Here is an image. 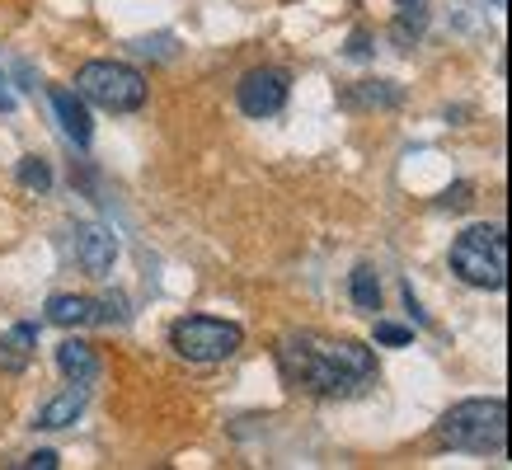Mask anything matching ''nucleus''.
<instances>
[{
	"mask_svg": "<svg viewBox=\"0 0 512 470\" xmlns=\"http://www.w3.org/2000/svg\"><path fill=\"white\" fill-rule=\"evenodd\" d=\"M470 193H475V188H470V184H456V188H447V193H442V207H447V212H461V207H470V203H475Z\"/></svg>",
	"mask_w": 512,
	"mask_h": 470,
	"instance_id": "a211bd4d",
	"label": "nucleus"
},
{
	"mask_svg": "<svg viewBox=\"0 0 512 470\" xmlns=\"http://www.w3.org/2000/svg\"><path fill=\"white\" fill-rule=\"evenodd\" d=\"M348 104H381V109H395V104H400V90L386 85V80H362V90L348 94Z\"/></svg>",
	"mask_w": 512,
	"mask_h": 470,
	"instance_id": "2eb2a0df",
	"label": "nucleus"
},
{
	"mask_svg": "<svg viewBox=\"0 0 512 470\" xmlns=\"http://www.w3.org/2000/svg\"><path fill=\"white\" fill-rule=\"evenodd\" d=\"M376 339L386 348H404L409 339H414V329H404V325H386V320H376Z\"/></svg>",
	"mask_w": 512,
	"mask_h": 470,
	"instance_id": "f3484780",
	"label": "nucleus"
},
{
	"mask_svg": "<svg viewBox=\"0 0 512 470\" xmlns=\"http://www.w3.org/2000/svg\"><path fill=\"white\" fill-rule=\"evenodd\" d=\"M57 367H62L66 381H76V386H90L94 376H99V358H94L90 344H80V339H66L57 348Z\"/></svg>",
	"mask_w": 512,
	"mask_h": 470,
	"instance_id": "f8f14e48",
	"label": "nucleus"
},
{
	"mask_svg": "<svg viewBox=\"0 0 512 470\" xmlns=\"http://www.w3.org/2000/svg\"><path fill=\"white\" fill-rule=\"evenodd\" d=\"M287 94H292V76L282 66H254L235 85V104L245 118H273L287 109Z\"/></svg>",
	"mask_w": 512,
	"mask_h": 470,
	"instance_id": "423d86ee",
	"label": "nucleus"
},
{
	"mask_svg": "<svg viewBox=\"0 0 512 470\" xmlns=\"http://www.w3.org/2000/svg\"><path fill=\"white\" fill-rule=\"evenodd\" d=\"M76 94L104 113H137L146 104V76L127 62H85L76 71Z\"/></svg>",
	"mask_w": 512,
	"mask_h": 470,
	"instance_id": "20e7f679",
	"label": "nucleus"
},
{
	"mask_svg": "<svg viewBox=\"0 0 512 470\" xmlns=\"http://www.w3.org/2000/svg\"><path fill=\"white\" fill-rule=\"evenodd\" d=\"M47 320H52V325H62V329L94 325V320H99V301L76 297V292H57V297H47Z\"/></svg>",
	"mask_w": 512,
	"mask_h": 470,
	"instance_id": "1a4fd4ad",
	"label": "nucleus"
},
{
	"mask_svg": "<svg viewBox=\"0 0 512 470\" xmlns=\"http://www.w3.org/2000/svg\"><path fill=\"white\" fill-rule=\"evenodd\" d=\"M423 29H428V15H423V5L414 0V5H400V19H395L390 38H395L400 47H409V43H419L423 38Z\"/></svg>",
	"mask_w": 512,
	"mask_h": 470,
	"instance_id": "4468645a",
	"label": "nucleus"
},
{
	"mask_svg": "<svg viewBox=\"0 0 512 470\" xmlns=\"http://www.w3.org/2000/svg\"><path fill=\"white\" fill-rule=\"evenodd\" d=\"M52 109H57V118H62V132L76 146H90V137H94V123H90V109H85V99H80L76 90H52Z\"/></svg>",
	"mask_w": 512,
	"mask_h": 470,
	"instance_id": "6e6552de",
	"label": "nucleus"
},
{
	"mask_svg": "<svg viewBox=\"0 0 512 470\" xmlns=\"http://www.w3.org/2000/svg\"><path fill=\"white\" fill-rule=\"evenodd\" d=\"M245 344V329L217 315H184L170 325V348L184 362H226Z\"/></svg>",
	"mask_w": 512,
	"mask_h": 470,
	"instance_id": "39448f33",
	"label": "nucleus"
},
{
	"mask_svg": "<svg viewBox=\"0 0 512 470\" xmlns=\"http://www.w3.org/2000/svg\"><path fill=\"white\" fill-rule=\"evenodd\" d=\"M15 179L24 188H33V193H47V188H52V165L38 160V156H24L19 160V170H15Z\"/></svg>",
	"mask_w": 512,
	"mask_h": 470,
	"instance_id": "dca6fc26",
	"label": "nucleus"
},
{
	"mask_svg": "<svg viewBox=\"0 0 512 470\" xmlns=\"http://www.w3.org/2000/svg\"><path fill=\"white\" fill-rule=\"evenodd\" d=\"M348 292H353V306H357V311H367V315L381 311V278H376L372 264H357V268H353V282H348Z\"/></svg>",
	"mask_w": 512,
	"mask_h": 470,
	"instance_id": "ddd939ff",
	"label": "nucleus"
},
{
	"mask_svg": "<svg viewBox=\"0 0 512 470\" xmlns=\"http://www.w3.org/2000/svg\"><path fill=\"white\" fill-rule=\"evenodd\" d=\"M278 367L282 376L311 395H357L376 381V353L353 344V339H325L315 329L278 339Z\"/></svg>",
	"mask_w": 512,
	"mask_h": 470,
	"instance_id": "f257e3e1",
	"label": "nucleus"
},
{
	"mask_svg": "<svg viewBox=\"0 0 512 470\" xmlns=\"http://www.w3.org/2000/svg\"><path fill=\"white\" fill-rule=\"evenodd\" d=\"M71 250H76V264L90 273V278H109L113 259H118V240L99 226H76L71 231Z\"/></svg>",
	"mask_w": 512,
	"mask_h": 470,
	"instance_id": "0eeeda50",
	"label": "nucleus"
},
{
	"mask_svg": "<svg viewBox=\"0 0 512 470\" xmlns=\"http://www.w3.org/2000/svg\"><path fill=\"white\" fill-rule=\"evenodd\" d=\"M33 344H38V329L33 325H15L10 334H0V372L19 376L33 358Z\"/></svg>",
	"mask_w": 512,
	"mask_h": 470,
	"instance_id": "9b49d317",
	"label": "nucleus"
},
{
	"mask_svg": "<svg viewBox=\"0 0 512 470\" xmlns=\"http://www.w3.org/2000/svg\"><path fill=\"white\" fill-rule=\"evenodd\" d=\"M85 405H90V395H85V386H66L62 395H52L43 409H38V428H66V423H76L80 414H85Z\"/></svg>",
	"mask_w": 512,
	"mask_h": 470,
	"instance_id": "9d476101",
	"label": "nucleus"
},
{
	"mask_svg": "<svg viewBox=\"0 0 512 470\" xmlns=\"http://www.w3.org/2000/svg\"><path fill=\"white\" fill-rule=\"evenodd\" d=\"M15 109V94H10V80L0 76V113H10Z\"/></svg>",
	"mask_w": 512,
	"mask_h": 470,
	"instance_id": "aec40b11",
	"label": "nucleus"
},
{
	"mask_svg": "<svg viewBox=\"0 0 512 470\" xmlns=\"http://www.w3.org/2000/svg\"><path fill=\"white\" fill-rule=\"evenodd\" d=\"M451 273L466 282V287H480V292H503L508 287V240H503V226H470L451 240Z\"/></svg>",
	"mask_w": 512,
	"mask_h": 470,
	"instance_id": "7ed1b4c3",
	"label": "nucleus"
},
{
	"mask_svg": "<svg viewBox=\"0 0 512 470\" xmlns=\"http://www.w3.org/2000/svg\"><path fill=\"white\" fill-rule=\"evenodd\" d=\"M19 470H57L62 461H57V452H33V456H24V461H15Z\"/></svg>",
	"mask_w": 512,
	"mask_h": 470,
	"instance_id": "6ab92c4d",
	"label": "nucleus"
},
{
	"mask_svg": "<svg viewBox=\"0 0 512 470\" xmlns=\"http://www.w3.org/2000/svg\"><path fill=\"white\" fill-rule=\"evenodd\" d=\"M348 52H353V57H367V52H372V47H367V33H353V47H348Z\"/></svg>",
	"mask_w": 512,
	"mask_h": 470,
	"instance_id": "412c9836",
	"label": "nucleus"
},
{
	"mask_svg": "<svg viewBox=\"0 0 512 470\" xmlns=\"http://www.w3.org/2000/svg\"><path fill=\"white\" fill-rule=\"evenodd\" d=\"M400 5H414V0H400Z\"/></svg>",
	"mask_w": 512,
	"mask_h": 470,
	"instance_id": "4be33fe9",
	"label": "nucleus"
},
{
	"mask_svg": "<svg viewBox=\"0 0 512 470\" xmlns=\"http://www.w3.org/2000/svg\"><path fill=\"white\" fill-rule=\"evenodd\" d=\"M437 442L451 452L503 456L508 452V405L503 400H461L437 423Z\"/></svg>",
	"mask_w": 512,
	"mask_h": 470,
	"instance_id": "f03ea898",
	"label": "nucleus"
}]
</instances>
